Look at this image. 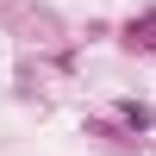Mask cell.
<instances>
[{
    "label": "cell",
    "mask_w": 156,
    "mask_h": 156,
    "mask_svg": "<svg viewBox=\"0 0 156 156\" xmlns=\"http://www.w3.org/2000/svg\"><path fill=\"white\" fill-rule=\"evenodd\" d=\"M119 119H125V125H137V131H150V106H144V100H125Z\"/></svg>",
    "instance_id": "7a4b0ae2"
},
{
    "label": "cell",
    "mask_w": 156,
    "mask_h": 156,
    "mask_svg": "<svg viewBox=\"0 0 156 156\" xmlns=\"http://www.w3.org/2000/svg\"><path fill=\"white\" fill-rule=\"evenodd\" d=\"M125 50H144V56H156V6L137 12L131 25H125Z\"/></svg>",
    "instance_id": "6da1fadb"
}]
</instances>
